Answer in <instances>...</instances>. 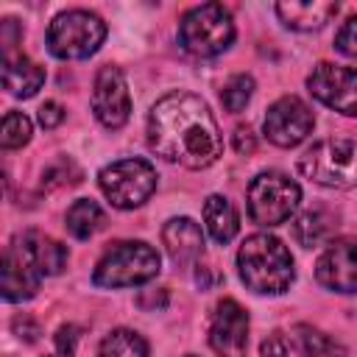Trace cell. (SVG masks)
<instances>
[{
  "mask_svg": "<svg viewBox=\"0 0 357 357\" xmlns=\"http://www.w3.org/2000/svg\"><path fill=\"white\" fill-rule=\"evenodd\" d=\"M45 84V70L22 53L3 56V86L14 98H31Z\"/></svg>",
  "mask_w": 357,
  "mask_h": 357,
  "instance_id": "cell-18",
  "label": "cell"
},
{
  "mask_svg": "<svg viewBox=\"0 0 357 357\" xmlns=\"http://www.w3.org/2000/svg\"><path fill=\"white\" fill-rule=\"evenodd\" d=\"M231 145H234L237 153H254L257 151V137H254V131L248 126H240V128H234Z\"/></svg>",
  "mask_w": 357,
  "mask_h": 357,
  "instance_id": "cell-29",
  "label": "cell"
},
{
  "mask_svg": "<svg viewBox=\"0 0 357 357\" xmlns=\"http://www.w3.org/2000/svg\"><path fill=\"white\" fill-rule=\"evenodd\" d=\"M204 223H206V231L215 243L226 245L234 240L237 229H240V218H237V209L229 198L223 195H209L204 201Z\"/></svg>",
  "mask_w": 357,
  "mask_h": 357,
  "instance_id": "cell-19",
  "label": "cell"
},
{
  "mask_svg": "<svg viewBox=\"0 0 357 357\" xmlns=\"http://www.w3.org/2000/svg\"><path fill=\"white\" fill-rule=\"evenodd\" d=\"M100 357H148V343L134 329H114L100 340Z\"/></svg>",
  "mask_w": 357,
  "mask_h": 357,
  "instance_id": "cell-23",
  "label": "cell"
},
{
  "mask_svg": "<svg viewBox=\"0 0 357 357\" xmlns=\"http://www.w3.org/2000/svg\"><path fill=\"white\" fill-rule=\"evenodd\" d=\"M148 145L165 162L190 170L209 167L223 151L209 106L192 92H170L153 103L148 114Z\"/></svg>",
  "mask_w": 357,
  "mask_h": 357,
  "instance_id": "cell-1",
  "label": "cell"
},
{
  "mask_svg": "<svg viewBox=\"0 0 357 357\" xmlns=\"http://www.w3.org/2000/svg\"><path fill=\"white\" fill-rule=\"evenodd\" d=\"M296 343L304 357H346V349L335 337H329L326 332L312 329L307 324L296 326Z\"/></svg>",
  "mask_w": 357,
  "mask_h": 357,
  "instance_id": "cell-22",
  "label": "cell"
},
{
  "mask_svg": "<svg viewBox=\"0 0 357 357\" xmlns=\"http://www.w3.org/2000/svg\"><path fill=\"white\" fill-rule=\"evenodd\" d=\"M301 176L321 187L354 190L357 187V142L354 139H321L298 159Z\"/></svg>",
  "mask_w": 357,
  "mask_h": 357,
  "instance_id": "cell-4",
  "label": "cell"
},
{
  "mask_svg": "<svg viewBox=\"0 0 357 357\" xmlns=\"http://www.w3.org/2000/svg\"><path fill=\"white\" fill-rule=\"evenodd\" d=\"M103 226V209L89 201V198H78L70 209H67V231L75 240H89L98 229Z\"/></svg>",
  "mask_w": 357,
  "mask_h": 357,
  "instance_id": "cell-21",
  "label": "cell"
},
{
  "mask_svg": "<svg viewBox=\"0 0 357 357\" xmlns=\"http://www.w3.org/2000/svg\"><path fill=\"white\" fill-rule=\"evenodd\" d=\"M61 120H64V109H61L56 100H47V103L39 109V126H42V128H56Z\"/></svg>",
  "mask_w": 357,
  "mask_h": 357,
  "instance_id": "cell-31",
  "label": "cell"
},
{
  "mask_svg": "<svg viewBox=\"0 0 357 357\" xmlns=\"http://www.w3.org/2000/svg\"><path fill=\"white\" fill-rule=\"evenodd\" d=\"M39 276H56L64 271L67 265V245H61L59 240L42 234V231H25L20 237V245H14Z\"/></svg>",
  "mask_w": 357,
  "mask_h": 357,
  "instance_id": "cell-16",
  "label": "cell"
},
{
  "mask_svg": "<svg viewBox=\"0 0 357 357\" xmlns=\"http://www.w3.org/2000/svg\"><path fill=\"white\" fill-rule=\"evenodd\" d=\"M335 215L326 212V209H307L301 212L296 220H293V237L304 245V248H312V245H321L332 229H335Z\"/></svg>",
  "mask_w": 357,
  "mask_h": 357,
  "instance_id": "cell-20",
  "label": "cell"
},
{
  "mask_svg": "<svg viewBox=\"0 0 357 357\" xmlns=\"http://www.w3.org/2000/svg\"><path fill=\"white\" fill-rule=\"evenodd\" d=\"M301 201L298 184L279 173V170H265L248 184V215L259 226H279L284 223Z\"/></svg>",
  "mask_w": 357,
  "mask_h": 357,
  "instance_id": "cell-7",
  "label": "cell"
},
{
  "mask_svg": "<svg viewBox=\"0 0 357 357\" xmlns=\"http://www.w3.org/2000/svg\"><path fill=\"white\" fill-rule=\"evenodd\" d=\"M262 357H287V340L282 332H271L265 340H262Z\"/></svg>",
  "mask_w": 357,
  "mask_h": 357,
  "instance_id": "cell-30",
  "label": "cell"
},
{
  "mask_svg": "<svg viewBox=\"0 0 357 357\" xmlns=\"http://www.w3.org/2000/svg\"><path fill=\"white\" fill-rule=\"evenodd\" d=\"M159 254L153 245L142 240H123L106 248V254L98 259L92 282L98 287H131L153 279L159 273Z\"/></svg>",
  "mask_w": 357,
  "mask_h": 357,
  "instance_id": "cell-3",
  "label": "cell"
},
{
  "mask_svg": "<svg viewBox=\"0 0 357 357\" xmlns=\"http://www.w3.org/2000/svg\"><path fill=\"white\" fill-rule=\"evenodd\" d=\"M137 304H139L142 310H148V312H156V310H162V307L167 304V290H165V287L142 290L139 298H137Z\"/></svg>",
  "mask_w": 357,
  "mask_h": 357,
  "instance_id": "cell-28",
  "label": "cell"
},
{
  "mask_svg": "<svg viewBox=\"0 0 357 357\" xmlns=\"http://www.w3.org/2000/svg\"><path fill=\"white\" fill-rule=\"evenodd\" d=\"M240 279L248 290L262 296H279L290 287L296 271L284 243L273 234H251L237 251Z\"/></svg>",
  "mask_w": 357,
  "mask_h": 357,
  "instance_id": "cell-2",
  "label": "cell"
},
{
  "mask_svg": "<svg viewBox=\"0 0 357 357\" xmlns=\"http://www.w3.org/2000/svg\"><path fill=\"white\" fill-rule=\"evenodd\" d=\"M67 170H75V165H73L70 159H61L59 165H53L50 170H45V176H42V190H53V187H61V184L73 181V178H67Z\"/></svg>",
  "mask_w": 357,
  "mask_h": 357,
  "instance_id": "cell-27",
  "label": "cell"
},
{
  "mask_svg": "<svg viewBox=\"0 0 357 357\" xmlns=\"http://www.w3.org/2000/svg\"><path fill=\"white\" fill-rule=\"evenodd\" d=\"M75 340H78V326H61V329H59V335H56V349H59V351L73 354Z\"/></svg>",
  "mask_w": 357,
  "mask_h": 357,
  "instance_id": "cell-32",
  "label": "cell"
},
{
  "mask_svg": "<svg viewBox=\"0 0 357 357\" xmlns=\"http://www.w3.org/2000/svg\"><path fill=\"white\" fill-rule=\"evenodd\" d=\"M209 346L220 357H245L248 349V312L234 301H218L209 324Z\"/></svg>",
  "mask_w": 357,
  "mask_h": 357,
  "instance_id": "cell-12",
  "label": "cell"
},
{
  "mask_svg": "<svg viewBox=\"0 0 357 357\" xmlns=\"http://www.w3.org/2000/svg\"><path fill=\"white\" fill-rule=\"evenodd\" d=\"M106 39V22L84 8L61 11L47 28V47L56 59H86Z\"/></svg>",
  "mask_w": 357,
  "mask_h": 357,
  "instance_id": "cell-6",
  "label": "cell"
},
{
  "mask_svg": "<svg viewBox=\"0 0 357 357\" xmlns=\"http://www.w3.org/2000/svg\"><path fill=\"white\" fill-rule=\"evenodd\" d=\"M92 112L106 128L126 126L131 114V95H128V84L120 67L106 64L98 70L95 86H92Z\"/></svg>",
  "mask_w": 357,
  "mask_h": 357,
  "instance_id": "cell-11",
  "label": "cell"
},
{
  "mask_svg": "<svg viewBox=\"0 0 357 357\" xmlns=\"http://www.w3.org/2000/svg\"><path fill=\"white\" fill-rule=\"evenodd\" d=\"M335 47H337L343 56L357 59V17H351V20H346V22L340 25V31H337V36H335Z\"/></svg>",
  "mask_w": 357,
  "mask_h": 357,
  "instance_id": "cell-26",
  "label": "cell"
},
{
  "mask_svg": "<svg viewBox=\"0 0 357 357\" xmlns=\"http://www.w3.org/2000/svg\"><path fill=\"white\" fill-rule=\"evenodd\" d=\"M315 279L335 293H357V240L332 243L315 262Z\"/></svg>",
  "mask_w": 357,
  "mask_h": 357,
  "instance_id": "cell-13",
  "label": "cell"
},
{
  "mask_svg": "<svg viewBox=\"0 0 357 357\" xmlns=\"http://www.w3.org/2000/svg\"><path fill=\"white\" fill-rule=\"evenodd\" d=\"M103 195L117 209H134L145 204L156 190V170L145 159H120L98 173Z\"/></svg>",
  "mask_w": 357,
  "mask_h": 357,
  "instance_id": "cell-8",
  "label": "cell"
},
{
  "mask_svg": "<svg viewBox=\"0 0 357 357\" xmlns=\"http://www.w3.org/2000/svg\"><path fill=\"white\" fill-rule=\"evenodd\" d=\"M251 92H254V78L251 75H231L220 89V103L226 106V112L237 114L251 100Z\"/></svg>",
  "mask_w": 357,
  "mask_h": 357,
  "instance_id": "cell-24",
  "label": "cell"
},
{
  "mask_svg": "<svg viewBox=\"0 0 357 357\" xmlns=\"http://www.w3.org/2000/svg\"><path fill=\"white\" fill-rule=\"evenodd\" d=\"M337 11L332 0H282L276 3L279 20L293 31H318L324 28Z\"/></svg>",
  "mask_w": 357,
  "mask_h": 357,
  "instance_id": "cell-17",
  "label": "cell"
},
{
  "mask_svg": "<svg viewBox=\"0 0 357 357\" xmlns=\"http://www.w3.org/2000/svg\"><path fill=\"white\" fill-rule=\"evenodd\" d=\"M307 86H310L312 98H318L324 106H329L340 114L357 117V70L321 61L310 73Z\"/></svg>",
  "mask_w": 357,
  "mask_h": 357,
  "instance_id": "cell-9",
  "label": "cell"
},
{
  "mask_svg": "<svg viewBox=\"0 0 357 357\" xmlns=\"http://www.w3.org/2000/svg\"><path fill=\"white\" fill-rule=\"evenodd\" d=\"M28 139H31V120L22 112H6L0 128V145L11 151V148H22Z\"/></svg>",
  "mask_w": 357,
  "mask_h": 357,
  "instance_id": "cell-25",
  "label": "cell"
},
{
  "mask_svg": "<svg viewBox=\"0 0 357 357\" xmlns=\"http://www.w3.org/2000/svg\"><path fill=\"white\" fill-rule=\"evenodd\" d=\"M312 126H315V117H312L310 106L296 95H284L268 109L262 128H265V137L273 145L293 148V145H298L310 137Z\"/></svg>",
  "mask_w": 357,
  "mask_h": 357,
  "instance_id": "cell-10",
  "label": "cell"
},
{
  "mask_svg": "<svg viewBox=\"0 0 357 357\" xmlns=\"http://www.w3.org/2000/svg\"><path fill=\"white\" fill-rule=\"evenodd\" d=\"M234 39L231 14L220 3H204L190 8L178 22V42L187 53L209 59L223 53Z\"/></svg>",
  "mask_w": 357,
  "mask_h": 357,
  "instance_id": "cell-5",
  "label": "cell"
},
{
  "mask_svg": "<svg viewBox=\"0 0 357 357\" xmlns=\"http://www.w3.org/2000/svg\"><path fill=\"white\" fill-rule=\"evenodd\" d=\"M39 273L33 271V265L11 245L3 254V268H0V293L6 301H25L31 296H36L39 290Z\"/></svg>",
  "mask_w": 357,
  "mask_h": 357,
  "instance_id": "cell-15",
  "label": "cell"
},
{
  "mask_svg": "<svg viewBox=\"0 0 357 357\" xmlns=\"http://www.w3.org/2000/svg\"><path fill=\"white\" fill-rule=\"evenodd\" d=\"M162 243L178 268H192L204 254V231L192 218H173L162 229Z\"/></svg>",
  "mask_w": 357,
  "mask_h": 357,
  "instance_id": "cell-14",
  "label": "cell"
},
{
  "mask_svg": "<svg viewBox=\"0 0 357 357\" xmlns=\"http://www.w3.org/2000/svg\"><path fill=\"white\" fill-rule=\"evenodd\" d=\"M50 357H73V354H67V351H56V354H50Z\"/></svg>",
  "mask_w": 357,
  "mask_h": 357,
  "instance_id": "cell-33",
  "label": "cell"
}]
</instances>
